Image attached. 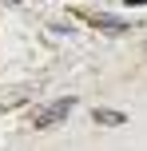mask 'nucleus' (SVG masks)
Returning <instances> with one entry per match:
<instances>
[{"label":"nucleus","instance_id":"obj_1","mask_svg":"<svg viewBox=\"0 0 147 151\" xmlns=\"http://www.w3.org/2000/svg\"><path fill=\"white\" fill-rule=\"evenodd\" d=\"M76 107V99H56V104H48V107H40L36 115H32V127H40V131H48V127H56V123L64 119V115Z\"/></svg>","mask_w":147,"mask_h":151},{"label":"nucleus","instance_id":"obj_2","mask_svg":"<svg viewBox=\"0 0 147 151\" xmlns=\"http://www.w3.org/2000/svg\"><path fill=\"white\" fill-rule=\"evenodd\" d=\"M87 24H92V28L111 32V36H119V32H131V24H127V20H119V16H108V12H92V16H87Z\"/></svg>","mask_w":147,"mask_h":151},{"label":"nucleus","instance_id":"obj_3","mask_svg":"<svg viewBox=\"0 0 147 151\" xmlns=\"http://www.w3.org/2000/svg\"><path fill=\"white\" fill-rule=\"evenodd\" d=\"M95 123H108V127H115V123H123V111H108V107H95L92 111Z\"/></svg>","mask_w":147,"mask_h":151},{"label":"nucleus","instance_id":"obj_4","mask_svg":"<svg viewBox=\"0 0 147 151\" xmlns=\"http://www.w3.org/2000/svg\"><path fill=\"white\" fill-rule=\"evenodd\" d=\"M147 4V0H127V8H143Z\"/></svg>","mask_w":147,"mask_h":151},{"label":"nucleus","instance_id":"obj_5","mask_svg":"<svg viewBox=\"0 0 147 151\" xmlns=\"http://www.w3.org/2000/svg\"><path fill=\"white\" fill-rule=\"evenodd\" d=\"M4 4H20V0H4Z\"/></svg>","mask_w":147,"mask_h":151}]
</instances>
